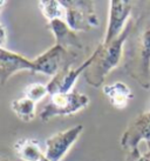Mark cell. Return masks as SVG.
<instances>
[{
  "mask_svg": "<svg viewBox=\"0 0 150 161\" xmlns=\"http://www.w3.org/2000/svg\"><path fill=\"white\" fill-rule=\"evenodd\" d=\"M124 45V69L144 90L150 88V21L141 19Z\"/></svg>",
  "mask_w": 150,
  "mask_h": 161,
  "instance_id": "cell-1",
  "label": "cell"
},
{
  "mask_svg": "<svg viewBox=\"0 0 150 161\" xmlns=\"http://www.w3.org/2000/svg\"><path fill=\"white\" fill-rule=\"evenodd\" d=\"M131 26L132 23L129 21L128 26L126 27V30L117 39H115L108 45H99L92 53L93 61L83 73L84 79L88 85L93 86L95 88L101 87L107 75L120 65L123 58L124 45L130 34Z\"/></svg>",
  "mask_w": 150,
  "mask_h": 161,
  "instance_id": "cell-2",
  "label": "cell"
},
{
  "mask_svg": "<svg viewBox=\"0 0 150 161\" xmlns=\"http://www.w3.org/2000/svg\"><path fill=\"white\" fill-rule=\"evenodd\" d=\"M90 99L87 94L72 91L68 93H57L51 95V100L45 105L40 119L44 122H48L55 116H67L79 113L88 107Z\"/></svg>",
  "mask_w": 150,
  "mask_h": 161,
  "instance_id": "cell-3",
  "label": "cell"
},
{
  "mask_svg": "<svg viewBox=\"0 0 150 161\" xmlns=\"http://www.w3.org/2000/svg\"><path fill=\"white\" fill-rule=\"evenodd\" d=\"M66 8L65 21L72 31L88 32L100 25L92 0H61Z\"/></svg>",
  "mask_w": 150,
  "mask_h": 161,
  "instance_id": "cell-4",
  "label": "cell"
},
{
  "mask_svg": "<svg viewBox=\"0 0 150 161\" xmlns=\"http://www.w3.org/2000/svg\"><path fill=\"white\" fill-rule=\"evenodd\" d=\"M76 57L66 52L60 46L54 45L33 60L34 73H41L48 76H55L68 65H73Z\"/></svg>",
  "mask_w": 150,
  "mask_h": 161,
  "instance_id": "cell-5",
  "label": "cell"
},
{
  "mask_svg": "<svg viewBox=\"0 0 150 161\" xmlns=\"http://www.w3.org/2000/svg\"><path fill=\"white\" fill-rule=\"evenodd\" d=\"M131 11L132 5L128 0H110L109 1L108 24H107L106 36H104L102 44L108 45L122 34V32L128 26Z\"/></svg>",
  "mask_w": 150,
  "mask_h": 161,
  "instance_id": "cell-6",
  "label": "cell"
},
{
  "mask_svg": "<svg viewBox=\"0 0 150 161\" xmlns=\"http://www.w3.org/2000/svg\"><path fill=\"white\" fill-rule=\"evenodd\" d=\"M83 132V125H76L62 132H57L46 140L45 157L49 161H61L72 146Z\"/></svg>",
  "mask_w": 150,
  "mask_h": 161,
  "instance_id": "cell-7",
  "label": "cell"
},
{
  "mask_svg": "<svg viewBox=\"0 0 150 161\" xmlns=\"http://www.w3.org/2000/svg\"><path fill=\"white\" fill-rule=\"evenodd\" d=\"M141 141L150 142V116L147 112L141 113L130 121L121 136V147L130 152L138 148Z\"/></svg>",
  "mask_w": 150,
  "mask_h": 161,
  "instance_id": "cell-8",
  "label": "cell"
},
{
  "mask_svg": "<svg viewBox=\"0 0 150 161\" xmlns=\"http://www.w3.org/2000/svg\"><path fill=\"white\" fill-rule=\"evenodd\" d=\"M92 61H93V55L86 59L79 67L74 68L73 65H68L65 68H62L47 84V90H48L49 95L57 93H68V92L74 91V86L78 78L81 74H83L84 71L90 66Z\"/></svg>",
  "mask_w": 150,
  "mask_h": 161,
  "instance_id": "cell-9",
  "label": "cell"
},
{
  "mask_svg": "<svg viewBox=\"0 0 150 161\" xmlns=\"http://www.w3.org/2000/svg\"><path fill=\"white\" fill-rule=\"evenodd\" d=\"M22 71L34 73L33 60L5 47H0V84L5 85L14 74Z\"/></svg>",
  "mask_w": 150,
  "mask_h": 161,
  "instance_id": "cell-10",
  "label": "cell"
},
{
  "mask_svg": "<svg viewBox=\"0 0 150 161\" xmlns=\"http://www.w3.org/2000/svg\"><path fill=\"white\" fill-rule=\"evenodd\" d=\"M47 28L53 34L55 45L60 46L66 52L76 57L79 51H82V42L74 31H72L65 20L56 19L47 23Z\"/></svg>",
  "mask_w": 150,
  "mask_h": 161,
  "instance_id": "cell-11",
  "label": "cell"
},
{
  "mask_svg": "<svg viewBox=\"0 0 150 161\" xmlns=\"http://www.w3.org/2000/svg\"><path fill=\"white\" fill-rule=\"evenodd\" d=\"M102 92L108 98L111 106L119 111H123L124 108H127L129 101L134 99V94L130 87L122 81L103 85Z\"/></svg>",
  "mask_w": 150,
  "mask_h": 161,
  "instance_id": "cell-12",
  "label": "cell"
},
{
  "mask_svg": "<svg viewBox=\"0 0 150 161\" xmlns=\"http://www.w3.org/2000/svg\"><path fill=\"white\" fill-rule=\"evenodd\" d=\"M13 149L17 157L22 161H40L45 154L39 141L31 138L19 139L13 145Z\"/></svg>",
  "mask_w": 150,
  "mask_h": 161,
  "instance_id": "cell-13",
  "label": "cell"
},
{
  "mask_svg": "<svg viewBox=\"0 0 150 161\" xmlns=\"http://www.w3.org/2000/svg\"><path fill=\"white\" fill-rule=\"evenodd\" d=\"M38 6L42 15L47 19V23L56 19L65 20L66 18V8L60 0H40Z\"/></svg>",
  "mask_w": 150,
  "mask_h": 161,
  "instance_id": "cell-14",
  "label": "cell"
},
{
  "mask_svg": "<svg viewBox=\"0 0 150 161\" xmlns=\"http://www.w3.org/2000/svg\"><path fill=\"white\" fill-rule=\"evenodd\" d=\"M35 106L36 103L26 98H20L13 100L11 103V109L17 115L19 120L24 122H31L35 118Z\"/></svg>",
  "mask_w": 150,
  "mask_h": 161,
  "instance_id": "cell-15",
  "label": "cell"
},
{
  "mask_svg": "<svg viewBox=\"0 0 150 161\" xmlns=\"http://www.w3.org/2000/svg\"><path fill=\"white\" fill-rule=\"evenodd\" d=\"M22 94H24L22 95L24 98L28 99V100L36 103L48 94V90H47V85H42L39 82H33V84L27 85L24 88Z\"/></svg>",
  "mask_w": 150,
  "mask_h": 161,
  "instance_id": "cell-16",
  "label": "cell"
},
{
  "mask_svg": "<svg viewBox=\"0 0 150 161\" xmlns=\"http://www.w3.org/2000/svg\"><path fill=\"white\" fill-rule=\"evenodd\" d=\"M126 161H150V157L147 153H141L140 149L136 148L134 151L127 152Z\"/></svg>",
  "mask_w": 150,
  "mask_h": 161,
  "instance_id": "cell-17",
  "label": "cell"
},
{
  "mask_svg": "<svg viewBox=\"0 0 150 161\" xmlns=\"http://www.w3.org/2000/svg\"><path fill=\"white\" fill-rule=\"evenodd\" d=\"M5 41H6V30H5V27L0 24V47H4Z\"/></svg>",
  "mask_w": 150,
  "mask_h": 161,
  "instance_id": "cell-18",
  "label": "cell"
},
{
  "mask_svg": "<svg viewBox=\"0 0 150 161\" xmlns=\"http://www.w3.org/2000/svg\"><path fill=\"white\" fill-rule=\"evenodd\" d=\"M6 4H7L6 1H3V0H0V11L3 9V7H4V6H5Z\"/></svg>",
  "mask_w": 150,
  "mask_h": 161,
  "instance_id": "cell-19",
  "label": "cell"
},
{
  "mask_svg": "<svg viewBox=\"0 0 150 161\" xmlns=\"http://www.w3.org/2000/svg\"><path fill=\"white\" fill-rule=\"evenodd\" d=\"M0 161H12L11 160V159H9V158H6V157H1L0 158Z\"/></svg>",
  "mask_w": 150,
  "mask_h": 161,
  "instance_id": "cell-20",
  "label": "cell"
},
{
  "mask_svg": "<svg viewBox=\"0 0 150 161\" xmlns=\"http://www.w3.org/2000/svg\"><path fill=\"white\" fill-rule=\"evenodd\" d=\"M147 146H148V152H147V154L150 157V142H147Z\"/></svg>",
  "mask_w": 150,
  "mask_h": 161,
  "instance_id": "cell-21",
  "label": "cell"
},
{
  "mask_svg": "<svg viewBox=\"0 0 150 161\" xmlns=\"http://www.w3.org/2000/svg\"><path fill=\"white\" fill-rule=\"evenodd\" d=\"M40 161H49L48 159H47V158L45 157V154H44V157L41 158V159H40Z\"/></svg>",
  "mask_w": 150,
  "mask_h": 161,
  "instance_id": "cell-22",
  "label": "cell"
},
{
  "mask_svg": "<svg viewBox=\"0 0 150 161\" xmlns=\"http://www.w3.org/2000/svg\"><path fill=\"white\" fill-rule=\"evenodd\" d=\"M146 112H147V114L150 116V107H149V109H148V111H146Z\"/></svg>",
  "mask_w": 150,
  "mask_h": 161,
  "instance_id": "cell-23",
  "label": "cell"
}]
</instances>
